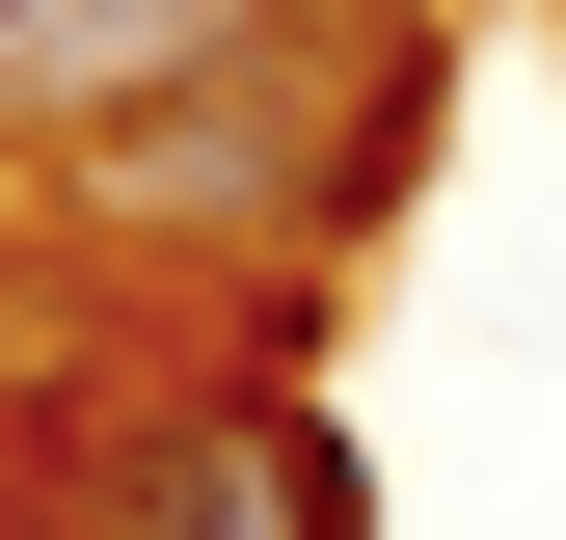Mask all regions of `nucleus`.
I'll return each mask as SVG.
<instances>
[{
	"label": "nucleus",
	"mask_w": 566,
	"mask_h": 540,
	"mask_svg": "<svg viewBox=\"0 0 566 540\" xmlns=\"http://www.w3.org/2000/svg\"><path fill=\"white\" fill-rule=\"evenodd\" d=\"M270 0H0V135H135L163 82H217Z\"/></svg>",
	"instance_id": "nucleus-3"
},
{
	"label": "nucleus",
	"mask_w": 566,
	"mask_h": 540,
	"mask_svg": "<svg viewBox=\"0 0 566 540\" xmlns=\"http://www.w3.org/2000/svg\"><path fill=\"white\" fill-rule=\"evenodd\" d=\"M405 108H432V28H405V0H270L217 82H163L135 135H82V189H108V217L297 243V217H378V189H405Z\"/></svg>",
	"instance_id": "nucleus-1"
},
{
	"label": "nucleus",
	"mask_w": 566,
	"mask_h": 540,
	"mask_svg": "<svg viewBox=\"0 0 566 540\" xmlns=\"http://www.w3.org/2000/svg\"><path fill=\"white\" fill-rule=\"evenodd\" d=\"M108 540H378L324 405H163V433L108 459Z\"/></svg>",
	"instance_id": "nucleus-2"
}]
</instances>
